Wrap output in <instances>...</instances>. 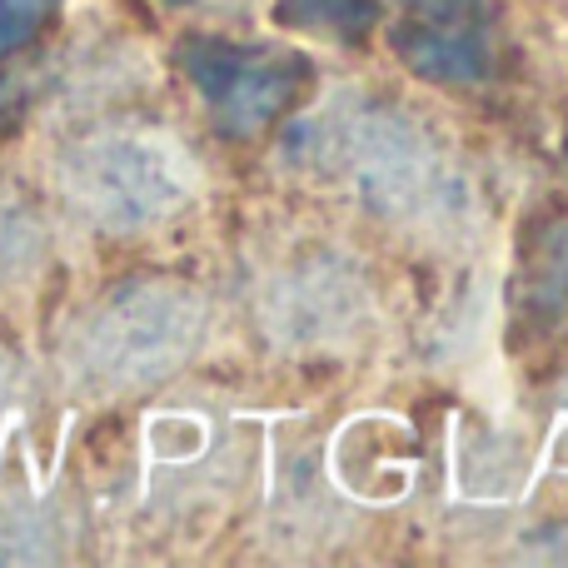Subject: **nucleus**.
<instances>
[{"label": "nucleus", "mask_w": 568, "mask_h": 568, "mask_svg": "<svg viewBox=\"0 0 568 568\" xmlns=\"http://www.w3.org/2000/svg\"><path fill=\"white\" fill-rule=\"evenodd\" d=\"M284 16H300L304 26L320 30H364L374 20L369 0H284Z\"/></svg>", "instance_id": "nucleus-9"}, {"label": "nucleus", "mask_w": 568, "mask_h": 568, "mask_svg": "<svg viewBox=\"0 0 568 568\" xmlns=\"http://www.w3.org/2000/svg\"><path fill=\"white\" fill-rule=\"evenodd\" d=\"M369 284L339 255H300L260 290V329L290 354H324L349 344L369 324Z\"/></svg>", "instance_id": "nucleus-4"}, {"label": "nucleus", "mask_w": 568, "mask_h": 568, "mask_svg": "<svg viewBox=\"0 0 568 568\" xmlns=\"http://www.w3.org/2000/svg\"><path fill=\"white\" fill-rule=\"evenodd\" d=\"M55 185L90 230L140 235L175 220L195 200L200 170L170 130L110 120L60 150Z\"/></svg>", "instance_id": "nucleus-3"}, {"label": "nucleus", "mask_w": 568, "mask_h": 568, "mask_svg": "<svg viewBox=\"0 0 568 568\" xmlns=\"http://www.w3.org/2000/svg\"><path fill=\"white\" fill-rule=\"evenodd\" d=\"M190 80L200 85L210 115L230 135H260L270 120L294 105L304 85V60L284 50L225 45V40H190L180 50Z\"/></svg>", "instance_id": "nucleus-5"}, {"label": "nucleus", "mask_w": 568, "mask_h": 568, "mask_svg": "<svg viewBox=\"0 0 568 568\" xmlns=\"http://www.w3.org/2000/svg\"><path fill=\"white\" fill-rule=\"evenodd\" d=\"M45 265V220L26 195L0 185V294L20 290Z\"/></svg>", "instance_id": "nucleus-7"}, {"label": "nucleus", "mask_w": 568, "mask_h": 568, "mask_svg": "<svg viewBox=\"0 0 568 568\" xmlns=\"http://www.w3.org/2000/svg\"><path fill=\"white\" fill-rule=\"evenodd\" d=\"M284 150L300 170L339 180L369 215L399 230L444 235L469 215V185L454 160L389 105H339L304 115L284 135Z\"/></svg>", "instance_id": "nucleus-1"}, {"label": "nucleus", "mask_w": 568, "mask_h": 568, "mask_svg": "<svg viewBox=\"0 0 568 568\" xmlns=\"http://www.w3.org/2000/svg\"><path fill=\"white\" fill-rule=\"evenodd\" d=\"M205 294L180 280H125L75 320L65 379L90 399H120L175 379L205 344Z\"/></svg>", "instance_id": "nucleus-2"}, {"label": "nucleus", "mask_w": 568, "mask_h": 568, "mask_svg": "<svg viewBox=\"0 0 568 568\" xmlns=\"http://www.w3.org/2000/svg\"><path fill=\"white\" fill-rule=\"evenodd\" d=\"M539 280H544V290H549V300L559 304V310H568V230H559V235L544 245Z\"/></svg>", "instance_id": "nucleus-10"}, {"label": "nucleus", "mask_w": 568, "mask_h": 568, "mask_svg": "<svg viewBox=\"0 0 568 568\" xmlns=\"http://www.w3.org/2000/svg\"><path fill=\"white\" fill-rule=\"evenodd\" d=\"M55 10L60 0H0V60L16 55L20 45H30Z\"/></svg>", "instance_id": "nucleus-8"}, {"label": "nucleus", "mask_w": 568, "mask_h": 568, "mask_svg": "<svg viewBox=\"0 0 568 568\" xmlns=\"http://www.w3.org/2000/svg\"><path fill=\"white\" fill-rule=\"evenodd\" d=\"M394 45L419 75L479 80L489 65V26L479 0H414L409 20L394 30Z\"/></svg>", "instance_id": "nucleus-6"}]
</instances>
